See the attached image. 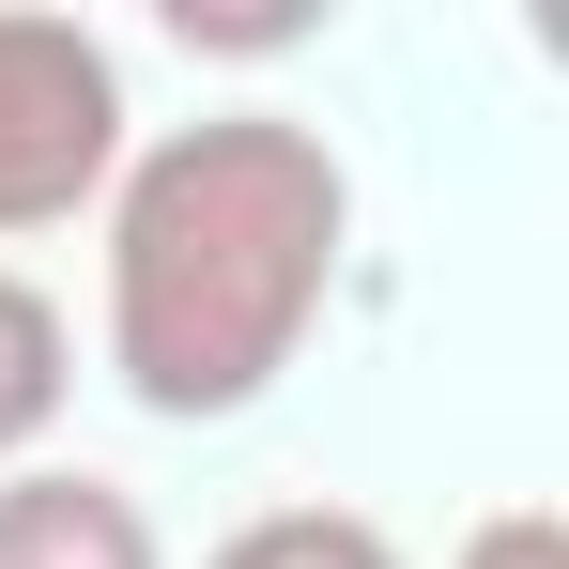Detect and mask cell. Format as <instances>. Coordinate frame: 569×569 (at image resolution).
Here are the masks:
<instances>
[{"label":"cell","instance_id":"3","mask_svg":"<svg viewBox=\"0 0 569 569\" xmlns=\"http://www.w3.org/2000/svg\"><path fill=\"white\" fill-rule=\"evenodd\" d=\"M0 569H170L154 508L93 462H16L0 477Z\"/></svg>","mask_w":569,"mask_h":569},{"label":"cell","instance_id":"4","mask_svg":"<svg viewBox=\"0 0 569 569\" xmlns=\"http://www.w3.org/2000/svg\"><path fill=\"white\" fill-rule=\"evenodd\" d=\"M62 385H78V339H62V308H47V292L0 262V462H31V447H47Z\"/></svg>","mask_w":569,"mask_h":569},{"label":"cell","instance_id":"5","mask_svg":"<svg viewBox=\"0 0 569 569\" xmlns=\"http://www.w3.org/2000/svg\"><path fill=\"white\" fill-rule=\"evenodd\" d=\"M200 569H400V539H385L370 508H262V523H231Z\"/></svg>","mask_w":569,"mask_h":569},{"label":"cell","instance_id":"2","mask_svg":"<svg viewBox=\"0 0 569 569\" xmlns=\"http://www.w3.org/2000/svg\"><path fill=\"white\" fill-rule=\"evenodd\" d=\"M108 170H123V62L78 16L0 0V247L93 216Z\"/></svg>","mask_w":569,"mask_h":569},{"label":"cell","instance_id":"6","mask_svg":"<svg viewBox=\"0 0 569 569\" xmlns=\"http://www.w3.org/2000/svg\"><path fill=\"white\" fill-rule=\"evenodd\" d=\"M462 569H569V523L555 508H492V523L462 539Z\"/></svg>","mask_w":569,"mask_h":569},{"label":"cell","instance_id":"1","mask_svg":"<svg viewBox=\"0 0 569 569\" xmlns=\"http://www.w3.org/2000/svg\"><path fill=\"white\" fill-rule=\"evenodd\" d=\"M355 247V170L278 123V108H216L170 123L154 154L108 170V370L139 416H247L308 355L323 292Z\"/></svg>","mask_w":569,"mask_h":569}]
</instances>
